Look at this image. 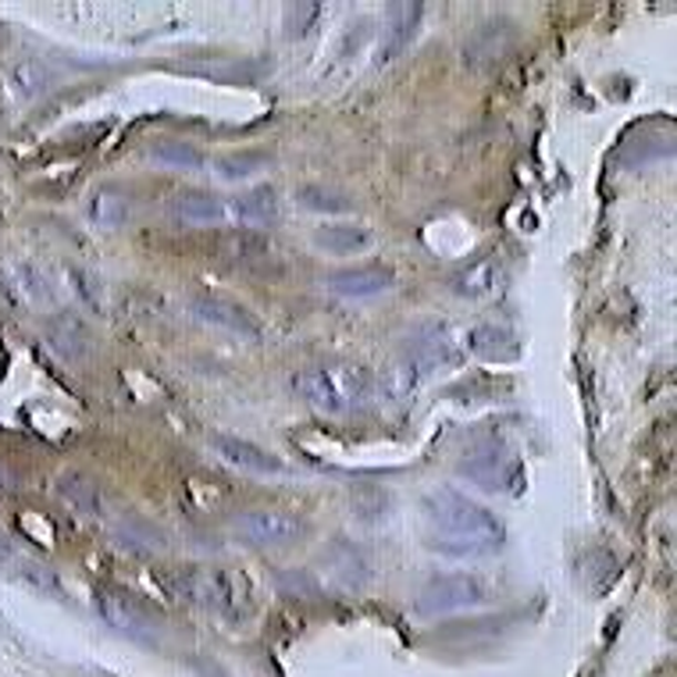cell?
Listing matches in <instances>:
<instances>
[{
	"label": "cell",
	"mask_w": 677,
	"mask_h": 677,
	"mask_svg": "<svg viewBox=\"0 0 677 677\" xmlns=\"http://www.w3.org/2000/svg\"><path fill=\"white\" fill-rule=\"evenodd\" d=\"M424 514L432 524L428 546L450 556H482L503 550L506 524L489 506L468 500L457 489H439L424 500Z\"/></svg>",
	"instance_id": "1"
},
{
	"label": "cell",
	"mask_w": 677,
	"mask_h": 677,
	"mask_svg": "<svg viewBox=\"0 0 677 677\" xmlns=\"http://www.w3.org/2000/svg\"><path fill=\"white\" fill-rule=\"evenodd\" d=\"M293 392L318 414H357L375 400V378L360 365L346 360H328V365H310L293 375Z\"/></svg>",
	"instance_id": "2"
},
{
	"label": "cell",
	"mask_w": 677,
	"mask_h": 677,
	"mask_svg": "<svg viewBox=\"0 0 677 677\" xmlns=\"http://www.w3.org/2000/svg\"><path fill=\"white\" fill-rule=\"evenodd\" d=\"M178 592L196 606L211 609V614L243 620L254 609V592L250 582L239 571H222V567H189L175 577Z\"/></svg>",
	"instance_id": "3"
},
{
	"label": "cell",
	"mask_w": 677,
	"mask_h": 677,
	"mask_svg": "<svg viewBox=\"0 0 677 677\" xmlns=\"http://www.w3.org/2000/svg\"><path fill=\"white\" fill-rule=\"evenodd\" d=\"M93 606L114 632L132 638V642H143V646H157L161 635H164V624L161 614L154 606L140 603L136 596H129L122 588H96L93 592Z\"/></svg>",
	"instance_id": "4"
},
{
	"label": "cell",
	"mask_w": 677,
	"mask_h": 677,
	"mask_svg": "<svg viewBox=\"0 0 677 677\" xmlns=\"http://www.w3.org/2000/svg\"><path fill=\"white\" fill-rule=\"evenodd\" d=\"M485 599H489V585L478 574H439L421 588L418 614L439 617V614H453V609H464V606H478Z\"/></svg>",
	"instance_id": "5"
},
{
	"label": "cell",
	"mask_w": 677,
	"mask_h": 677,
	"mask_svg": "<svg viewBox=\"0 0 677 677\" xmlns=\"http://www.w3.org/2000/svg\"><path fill=\"white\" fill-rule=\"evenodd\" d=\"M233 527L254 546H293L307 532V524L286 510H246V514H236Z\"/></svg>",
	"instance_id": "6"
},
{
	"label": "cell",
	"mask_w": 677,
	"mask_h": 677,
	"mask_svg": "<svg viewBox=\"0 0 677 677\" xmlns=\"http://www.w3.org/2000/svg\"><path fill=\"white\" fill-rule=\"evenodd\" d=\"M460 474L474 482L478 489H485L492 495H514L524 489V468L517 457L510 453H482V457H468L460 464Z\"/></svg>",
	"instance_id": "7"
},
{
	"label": "cell",
	"mask_w": 677,
	"mask_h": 677,
	"mask_svg": "<svg viewBox=\"0 0 677 677\" xmlns=\"http://www.w3.org/2000/svg\"><path fill=\"white\" fill-rule=\"evenodd\" d=\"M189 310H193L196 321L222 328V332H228V336H239V339H260L264 336V325L257 321V314H250L243 304L222 300V296H201V300L189 304Z\"/></svg>",
	"instance_id": "8"
},
{
	"label": "cell",
	"mask_w": 677,
	"mask_h": 677,
	"mask_svg": "<svg viewBox=\"0 0 677 677\" xmlns=\"http://www.w3.org/2000/svg\"><path fill=\"white\" fill-rule=\"evenodd\" d=\"M214 453H218L225 464H233L236 471H250V474H283L286 464L275 453L260 450V445L236 439V435H218L214 439Z\"/></svg>",
	"instance_id": "9"
},
{
	"label": "cell",
	"mask_w": 677,
	"mask_h": 677,
	"mask_svg": "<svg viewBox=\"0 0 677 677\" xmlns=\"http://www.w3.org/2000/svg\"><path fill=\"white\" fill-rule=\"evenodd\" d=\"M328 293L342 296V300H368V296H382L396 286V275L386 268H353L328 275Z\"/></svg>",
	"instance_id": "10"
},
{
	"label": "cell",
	"mask_w": 677,
	"mask_h": 677,
	"mask_svg": "<svg viewBox=\"0 0 677 677\" xmlns=\"http://www.w3.org/2000/svg\"><path fill=\"white\" fill-rule=\"evenodd\" d=\"M506 264L500 257H485L471 264L468 271L457 275L453 283V293L457 296H468V300H492V296H500L506 289Z\"/></svg>",
	"instance_id": "11"
},
{
	"label": "cell",
	"mask_w": 677,
	"mask_h": 677,
	"mask_svg": "<svg viewBox=\"0 0 677 677\" xmlns=\"http://www.w3.org/2000/svg\"><path fill=\"white\" fill-rule=\"evenodd\" d=\"M314 246L332 257H353V254H365L375 246V233L365 225H321L314 228Z\"/></svg>",
	"instance_id": "12"
},
{
	"label": "cell",
	"mask_w": 677,
	"mask_h": 677,
	"mask_svg": "<svg viewBox=\"0 0 677 677\" xmlns=\"http://www.w3.org/2000/svg\"><path fill=\"white\" fill-rule=\"evenodd\" d=\"M8 90H11V96L19 104H37V101H43V96L54 90V72L47 69L43 61L25 58V61H19L8 72Z\"/></svg>",
	"instance_id": "13"
},
{
	"label": "cell",
	"mask_w": 677,
	"mask_h": 677,
	"mask_svg": "<svg viewBox=\"0 0 677 677\" xmlns=\"http://www.w3.org/2000/svg\"><path fill=\"white\" fill-rule=\"evenodd\" d=\"M225 214L239 225H275L278 222V196L271 186L239 193L233 201H225Z\"/></svg>",
	"instance_id": "14"
},
{
	"label": "cell",
	"mask_w": 677,
	"mask_h": 677,
	"mask_svg": "<svg viewBox=\"0 0 677 677\" xmlns=\"http://www.w3.org/2000/svg\"><path fill=\"white\" fill-rule=\"evenodd\" d=\"M172 214L183 225H222L228 222L225 214V201L214 193H204V189H186L178 193L172 201Z\"/></svg>",
	"instance_id": "15"
},
{
	"label": "cell",
	"mask_w": 677,
	"mask_h": 677,
	"mask_svg": "<svg viewBox=\"0 0 677 677\" xmlns=\"http://www.w3.org/2000/svg\"><path fill=\"white\" fill-rule=\"evenodd\" d=\"M468 350L474 357H482V360H517L521 357V342L506 332V328H495V325H482V328H474V332L468 336Z\"/></svg>",
	"instance_id": "16"
},
{
	"label": "cell",
	"mask_w": 677,
	"mask_h": 677,
	"mask_svg": "<svg viewBox=\"0 0 677 677\" xmlns=\"http://www.w3.org/2000/svg\"><path fill=\"white\" fill-rule=\"evenodd\" d=\"M392 14H396V19H389V37H386V43H382L386 51H382V58H378V61H389V58H396V54L407 51L410 40H414L418 25H421L424 8H421V4H396Z\"/></svg>",
	"instance_id": "17"
},
{
	"label": "cell",
	"mask_w": 677,
	"mask_h": 677,
	"mask_svg": "<svg viewBox=\"0 0 677 677\" xmlns=\"http://www.w3.org/2000/svg\"><path fill=\"white\" fill-rule=\"evenodd\" d=\"M129 196L122 193H114V189H101V193H93V201H90V222L96 228H122L129 225Z\"/></svg>",
	"instance_id": "18"
},
{
	"label": "cell",
	"mask_w": 677,
	"mask_h": 677,
	"mask_svg": "<svg viewBox=\"0 0 677 677\" xmlns=\"http://www.w3.org/2000/svg\"><path fill=\"white\" fill-rule=\"evenodd\" d=\"M151 154H154V161L168 164V168H183V172H201L204 168V154L189 143H175V140L154 143Z\"/></svg>",
	"instance_id": "19"
},
{
	"label": "cell",
	"mask_w": 677,
	"mask_h": 677,
	"mask_svg": "<svg viewBox=\"0 0 677 677\" xmlns=\"http://www.w3.org/2000/svg\"><path fill=\"white\" fill-rule=\"evenodd\" d=\"M260 168H268V157L250 151V154H228V157H218L214 161V172H218L225 183H243V178L257 175Z\"/></svg>",
	"instance_id": "20"
},
{
	"label": "cell",
	"mask_w": 677,
	"mask_h": 677,
	"mask_svg": "<svg viewBox=\"0 0 677 677\" xmlns=\"http://www.w3.org/2000/svg\"><path fill=\"white\" fill-rule=\"evenodd\" d=\"M300 204L314 214H346L353 207L350 196H342L339 189H325V186H304Z\"/></svg>",
	"instance_id": "21"
},
{
	"label": "cell",
	"mask_w": 677,
	"mask_h": 677,
	"mask_svg": "<svg viewBox=\"0 0 677 677\" xmlns=\"http://www.w3.org/2000/svg\"><path fill=\"white\" fill-rule=\"evenodd\" d=\"M51 342H54V350L61 357H69V360L86 353V332H82V325L72 321V318H61V321L51 325Z\"/></svg>",
	"instance_id": "22"
},
{
	"label": "cell",
	"mask_w": 677,
	"mask_h": 677,
	"mask_svg": "<svg viewBox=\"0 0 677 677\" xmlns=\"http://www.w3.org/2000/svg\"><path fill=\"white\" fill-rule=\"evenodd\" d=\"M14 283H19V300L22 304H32V307H51L54 304V289L47 286V278L32 268H22V275H14Z\"/></svg>",
	"instance_id": "23"
},
{
	"label": "cell",
	"mask_w": 677,
	"mask_h": 677,
	"mask_svg": "<svg viewBox=\"0 0 677 677\" xmlns=\"http://www.w3.org/2000/svg\"><path fill=\"white\" fill-rule=\"evenodd\" d=\"M325 14L321 4H289L286 8V29H289V37H307V32L318 25V19Z\"/></svg>",
	"instance_id": "24"
},
{
	"label": "cell",
	"mask_w": 677,
	"mask_h": 677,
	"mask_svg": "<svg viewBox=\"0 0 677 677\" xmlns=\"http://www.w3.org/2000/svg\"><path fill=\"white\" fill-rule=\"evenodd\" d=\"M61 492L69 495V500L79 506V510H96V489L90 482H82V478H64L61 482Z\"/></svg>",
	"instance_id": "25"
}]
</instances>
